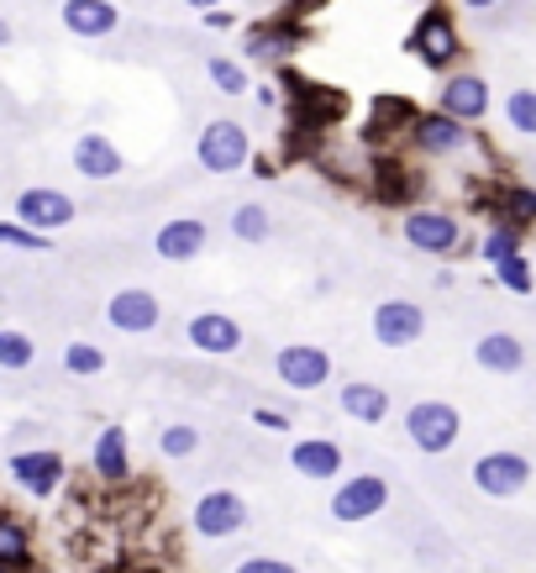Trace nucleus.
Here are the masks:
<instances>
[{
  "label": "nucleus",
  "instance_id": "f257e3e1",
  "mask_svg": "<svg viewBox=\"0 0 536 573\" xmlns=\"http://www.w3.org/2000/svg\"><path fill=\"white\" fill-rule=\"evenodd\" d=\"M253 132L232 117H216L200 126V137H195V163H200V174H216V180H227V174H242L247 163H253Z\"/></svg>",
  "mask_w": 536,
  "mask_h": 573
},
{
  "label": "nucleus",
  "instance_id": "f03ea898",
  "mask_svg": "<svg viewBox=\"0 0 536 573\" xmlns=\"http://www.w3.org/2000/svg\"><path fill=\"white\" fill-rule=\"evenodd\" d=\"M5 479L16 484L27 500L48 505V500H59L63 484H69V458L59 448H22V453L5 458Z\"/></svg>",
  "mask_w": 536,
  "mask_h": 573
},
{
  "label": "nucleus",
  "instance_id": "7ed1b4c3",
  "mask_svg": "<svg viewBox=\"0 0 536 573\" xmlns=\"http://www.w3.org/2000/svg\"><path fill=\"white\" fill-rule=\"evenodd\" d=\"M11 221H22V227L42 232V237H59L63 227L80 221V200L69 190H59V184H27V190H16Z\"/></svg>",
  "mask_w": 536,
  "mask_h": 573
},
{
  "label": "nucleus",
  "instance_id": "20e7f679",
  "mask_svg": "<svg viewBox=\"0 0 536 573\" xmlns=\"http://www.w3.org/2000/svg\"><path fill=\"white\" fill-rule=\"evenodd\" d=\"M305 48V22L290 16H264V22H247L242 27V59L264 63V69H284Z\"/></svg>",
  "mask_w": 536,
  "mask_h": 573
},
{
  "label": "nucleus",
  "instance_id": "39448f33",
  "mask_svg": "<svg viewBox=\"0 0 536 573\" xmlns=\"http://www.w3.org/2000/svg\"><path fill=\"white\" fill-rule=\"evenodd\" d=\"M405 48H411L426 69H452V63L463 59V32L452 22V11L426 5L416 16V27H411V37H405Z\"/></svg>",
  "mask_w": 536,
  "mask_h": 573
},
{
  "label": "nucleus",
  "instance_id": "423d86ee",
  "mask_svg": "<svg viewBox=\"0 0 536 573\" xmlns=\"http://www.w3.org/2000/svg\"><path fill=\"white\" fill-rule=\"evenodd\" d=\"M405 437L416 442V453H452L458 448V437H463V416H458V405H447V400H416L411 411H405Z\"/></svg>",
  "mask_w": 536,
  "mask_h": 573
},
{
  "label": "nucleus",
  "instance_id": "0eeeda50",
  "mask_svg": "<svg viewBox=\"0 0 536 573\" xmlns=\"http://www.w3.org/2000/svg\"><path fill=\"white\" fill-rule=\"evenodd\" d=\"M190 526H195V537H206V542H227V537H237L253 526V511H247V500H242L237 489H206L195 505H190Z\"/></svg>",
  "mask_w": 536,
  "mask_h": 573
},
{
  "label": "nucleus",
  "instance_id": "6e6552de",
  "mask_svg": "<svg viewBox=\"0 0 536 573\" xmlns=\"http://www.w3.org/2000/svg\"><path fill=\"white\" fill-rule=\"evenodd\" d=\"M400 237L411 242L416 253H431V258H447L463 247V221L442 206H411L405 221H400Z\"/></svg>",
  "mask_w": 536,
  "mask_h": 573
},
{
  "label": "nucleus",
  "instance_id": "1a4fd4ad",
  "mask_svg": "<svg viewBox=\"0 0 536 573\" xmlns=\"http://www.w3.org/2000/svg\"><path fill=\"white\" fill-rule=\"evenodd\" d=\"M385 505H389L385 474H353V479H337V489H331V521H342V526H363V521L385 515Z\"/></svg>",
  "mask_w": 536,
  "mask_h": 573
},
{
  "label": "nucleus",
  "instance_id": "9d476101",
  "mask_svg": "<svg viewBox=\"0 0 536 573\" xmlns=\"http://www.w3.org/2000/svg\"><path fill=\"white\" fill-rule=\"evenodd\" d=\"M273 374H279V385H290L295 394H316L331 385V353L316 348V342H284L273 353Z\"/></svg>",
  "mask_w": 536,
  "mask_h": 573
},
{
  "label": "nucleus",
  "instance_id": "9b49d317",
  "mask_svg": "<svg viewBox=\"0 0 536 573\" xmlns=\"http://www.w3.org/2000/svg\"><path fill=\"white\" fill-rule=\"evenodd\" d=\"M106 327L121 337H148L163 327V301L143 290V284H121L117 295L106 301Z\"/></svg>",
  "mask_w": 536,
  "mask_h": 573
},
{
  "label": "nucleus",
  "instance_id": "f8f14e48",
  "mask_svg": "<svg viewBox=\"0 0 536 573\" xmlns=\"http://www.w3.org/2000/svg\"><path fill=\"white\" fill-rule=\"evenodd\" d=\"M59 27L80 42H111L126 27V11L117 0H59Z\"/></svg>",
  "mask_w": 536,
  "mask_h": 573
},
{
  "label": "nucleus",
  "instance_id": "ddd939ff",
  "mask_svg": "<svg viewBox=\"0 0 536 573\" xmlns=\"http://www.w3.org/2000/svg\"><path fill=\"white\" fill-rule=\"evenodd\" d=\"M89 474L100 489H126L132 484V437L121 422H106L89 442Z\"/></svg>",
  "mask_w": 536,
  "mask_h": 573
},
{
  "label": "nucleus",
  "instance_id": "4468645a",
  "mask_svg": "<svg viewBox=\"0 0 536 573\" xmlns=\"http://www.w3.org/2000/svg\"><path fill=\"white\" fill-rule=\"evenodd\" d=\"M184 337H190V348L200 358H237L242 342H247V332H242V321L232 310H195L184 321Z\"/></svg>",
  "mask_w": 536,
  "mask_h": 573
},
{
  "label": "nucleus",
  "instance_id": "2eb2a0df",
  "mask_svg": "<svg viewBox=\"0 0 536 573\" xmlns=\"http://www.w3.org/2000/svg\"><path fill=\"white\" fill-rule=\"evenodd\" d=\"M69 163H74L80 180H89V184H111L126 174V153H121V143L106 137V132H80L74 148H69Z\"/></svg>",
  "mask_w": 536,
  "mask_h": 573
},
{
  "label": "nucleus",
  "instance_id": "dca6fc26",
  "mask_svg": "<svg viewBox=\"0 0 536 573\" xmlns=\"http://www.w3.org/2000/svg\"><path fill=\"white\" fill-rule=\"evenodd\" d=\"M421 332H426V310L416 301H379L374 305V342L389 348V353H400V348H416Z\"/></svg>",
  "mask_w": 536,
  "mask_h": 573
},
{
  "label": "nucleus",
  "instance_id": "f3484780",
  "mask_svg": "<svg viewBox=\"0 0 536 573\" xmlns=\"http://www.w3.org/2000/svg\"><path fill=\"white\" fill-rule=\"evenodd\" d=\"M206 247H210V227L200 216H169V221L153 232V253H158L163 264H195Z\"/></svg>",
  "mask_w": 536,
  "mask_h": 573
},
{
  "label": "nucleus",
  "instance_id": "a211bd4d",
  "mask_svg": "<svg viewBox=\"0 0 536 573\" xmlns=\"http://www.w3.org/2000/svg\"><path fill=\"white\" fill-rule=\"evenodd\" d=\"M437 111L452 117L458 126L484 121L489 117V85H484V74H447L442 90H437Z\"/></svg>",
  "mask_w": 536,
  "mask_h": 573
},
{
  "label": "nucleus",
  "instance_id": "6ab92c4d",
  "mask_svg": "<svg viewBox=\"0 0 536 573\" xmlns=\"http://www.w3.org/2000/svg\"><path fill=\"white\" fill-rule=\"evenodd\" d=\"M532 484V463L521 453H484L474 463V489L489 495V500H510Z\"/></svg>",
  "mask_w": 536,
  "mask_h": 573
},
{
  "label": "nucleus",
  "instance_id": "aec40b11",
  "mask_svg": "<svg viewBox=\"0 0 536 573\" xmlns=\"http://www.w3.org/2000/svg\"><path fill=\"white\" fill-rule=\"evenodd\" d=\"M411 148L426 153V158H458V153L468 148L474 137H468V126H458L452 117H442V111H421L416 121H411Z\"/></svg>",
  "mask_w": 536,
  "mask_h": 573
},
{
  "label": "nucleus",
  "instance_id": "412c9836",
  "mask_svg": "<svg viewBox=\"0 0 536 573\" xmlns=\"http://www.w3.org/2000/svg\"><path fill=\"white\" fill-rule=\"evenodd\" d=\"M342 463H348V458H342V442H337V437H295V442H290V468L310 484L342 479Z\"/></svg>",
  "mask_w": 536,
  "mask_h": 573
},
{
  "label": "nucleus",
  "instance_id": "4be33fe9",
  "mask_svg": "<svg viewBox=\"0 0 536 573\" xmlns=\"http://www.w3.org/2000/svg\"><path fill=\"white\" fill-rule=\"evenodd\" d=\"M421 111L405 100V95H379L374 100V111H368V132H363V143L379 153V148H389L400 132H411V121H416Z\"/></svg>",
  "mask_w": 536,
  "mask_h": 573
},
{
  "label": "nucleus",
  "instance_id": "5701e85b",
  "mask_svg": "<svg viewBox=\"0 0 536 573\" xmlns=\"http://www.w3.org/2000/svg\"><path fill=\"white\" fill-rule=\"evenodd\" d=\"M0 569L5 573H37V537L16 511H0Z\"/></svg>",
  "mask_w": 536,
  "mask_h": 573
},
{
  "label": "nucleus",
  "instance_id": "b1692460",
  "mask_svg": "<svg viewBox=\"0 0 536 573\" xmlns=\"http://www.w3.org/2000/svg\"><path fill=\"white\" fill-rule=\"evenodd\" d=\"M337 405H342V416L357 426H379L389 416V390L385 385H374V379H348L342 390H337Z\"/></svg>",
  "mask_w": 536,
  "mask_h": 573
},
{
  "label": "nucleus",
  "instance_id": "393cba45",
  "mask_svg": "<svg viewBox=\"0 0 536 573\" xmlns=\"http://www.w3.org/2000/svg\"><path fill=\"white\" fill-rule=\"evenodd\" d=\"M474 363L484 374H521L526 368V348H521V337L510 332H484L474 342Z\"/></svg>",
  "mask_w": 536,
  "mask_h": 573
},
{
  "label": "nucleus",
  "instance_id": "a878e982",
  "mask_svg": "<svg viewBox=\"0 0 536 573\" xmlns=\"http://www.w3.org/2000/svg\"><path fill=\"white\" fill-rule=\"evenodd\" d=\"M200 69H206L210 90L227 95V100H242V95L253 90V80H247V63L232 59V53H200Z\"/></svg>",
  "mask_w": 536,
  "mask_h": 573
},
{
  "label": "nucleus",
  "instance_id": "bb28decb",
  "mask_svg": "<svg viewBox=\"0 0 536 573\" xmlns=\"http://www.w3.org/2000/svg\"><path fill=\"white\" fill-rule=\"evenodd\" d=\"M153 448H158V458L184 463V458H195L200 448H206V431H200L195 422H163L158 426V437H153Z\"/></svg>",
  "mask_w": 536,
  "mask_h": 573
},
{
  "label": "nucleus",
  "instance_id": "cd10ccee",
  "mask_svg": "<svg viewBox=\"0 0 536 573\" xmlns=\"http://www.w3.org/2000/svg\"><path fill=\"white\" fill-rule=\"evenodd\" d=\"M227 227H232V237H237V242L258 247V242L273 237V211H268L264 200H242V206H232Z\"/></svg>",
  "mask_w": 536,
  "mask_h": 573
},
{
  "label": "nucleus",
  "instance_id": "c85d7f7f",
  "mask_svg": "<svg viewBox=\"0 0 536 573\" xmlns=\"http://www.w3.org/2000/svg\"><path fill=\"white\" fill-rule=\"evenodd\" d=\"M63 374H69V379H100V374H106V348H100V342H85V337H74V342H69V348H63Z\"/></svg>",
  "mask_w": 536,
  "mask_h": 573
},
{
  "label": "nucleus",
  "instance_id": "c756f323",
  "mask_svg": "<svg viewBox=\"0 0 536 573\" xmlns=\"http://www.w3.org/2000/svg\"><path fill=\"white\" fill-rule=\"evenodd\" d=\"M37 363V337L22 327H0V374H27Z\"/></svg>",
  "mask_w": 536,
  "mask_h": 573
},
{
  "label": "nucleus",
  "instance_id": "7c9ffc66",
  "mask_svg": "<svg viewBox=\"0 0 536 573\" xmlns=\"http://www.w3.org/2000/svg\"><path fill=\"white\" fill-rule=\"evenodd\" d=\"M0 247H5V253H32V258H48V253H53V237L32 232V227L11 221V216H0Z\"/></svg>",
  "mask_w": 536,
  "mask_h": 573
},
{
  "label": "nucleus",
  "instance_id": "2f4dec72",
  "mask_svg": "<svg viewBox=\"0 0 536 573\" xmlns=\"http://www.w3.org/2000/svg\"><path fill=\"white\" fill-rule=\"evenodd\" d=\"M500 221L515 227V232H526V227L536 221V190H526V184H505V190H500Z\"/></svg>",
  "mask_w": 536,
  "mask_h": 573
},
{
  "label": "nucleus",
  "instance_id": "473e14b6",
  "mask_svg": "<svg viewBox=\"0 0 536 573\" xmlns=\"http://www.w3.org/2000/svg\"><path fill=\"white\" fill-rule=\"evenodd\" d=\"M478 253H484V264H505L510 253H521V232L505 227V221H495V227H489V237L478 242Z\"/></svg>",
  "mask_w": 536,
  "mask_h": 573
},
{
  "label": "nucleus",
  "instance_id": "72a5a7b5",
  "mask_svg": "<svg viewBox=\"0 0 536 573\" xmlns=\"http://www.w3.org/2000/svg\"><path fill=\"white\" fill-rule=\"evenodd\" d=\"M505 121L521 137H536V90H515L505 100Z\"/></svg>",
  "mask_w": 536,
  "mask_h": 573
},
{
  "label": "nucleus",
  "instance_id": "f704fd0d",
  "mask_svg": "<svg viewBox=\"0 0 536 573\" xmlns=\"http://www.w3.org/2000/svg\"><path fill=\"white\" fill-rule=\"evenodd\" d=\"M495 279L505 284L510 295H532V264H526L521 253H510L505 264H495Z\"/></svg>",
  "mask_w": 536,
  "mask_h": 573
},
{
  "label": "nucleus",
  "instance_id": "c9c22d12",
  "mask_svg": "<svg viewBox=\"0 0 536 573\" xmlns=\"http://www.w3.org/2000/svg\"><path fill=\"white\" fill-rule=\"evenodd\" d=\"M232 573H300L290 558H273V552H253V558H237Z\"/></svg>",
  "mask_w": 536,
  "mask_h": 573
},
{
  "label": "nucleus",
  "instance_id": "e433bc0d",
  "mask_svg": "<svg viewBox=\"0 0 536 573\" xmlns=\"http://www.w3.org/2000/svg\"><path fill=\"white\" fill-rule=\"evenodd\" d=\"M247 422L258 426V431H279V437H290V411H273V405H247Z\"/></svg>",
  "mask_w": 536,
  "mask_h": 573
},
{
  "label": "nucleus",
  "instance_id": "4c0bfd02",
  "mask_svg": "<svg viewBox=\"0 0 536 573\" xmlns=\"http://www.w3.org/2000/svg\"><path fill=\"white\" fill-rule=\"evenodd\" d=\"M200 27H210V32H232V27H237V11H232V5H221V11H206V16H200Z\"/></svg>",
  "mask_w": 536,
  "mask_h": 573
},
{
  "label": "nucleus",
  "instance_id": "58836bf2",
  "mask_svg": "<svg viewBox=\"0 0 536 573\" xmlns=\"http://www.w3.org/2000/svg\"><path fill=\"white\" fill-rule=\"evenodd\" d=\"M16 42V27H11V11H0V53Z\"/></svg>",
  "mask_w": 536,
  "mask_h": 573
},
{
  "label": "nucleus",
  "instance_id": "ea45409f",
  "mask_svg": "<svg viewBox=\"0 0 536 573\" xmlns=\"http://www.w3.org/2000/svg\"><path fill=\"white\" fill-rule=\"evenodd\" d=\"M184 5H190V11H200V16H206V11H221V5H227V0H184Z\"/></svg>",
  "mask_w": 536,
  "mask_h": 573
},
{
  "label": "nucleus",
  "instance_id": "a19ab883",
  "mask_svg": "<svg viewBox=\"0 0 536 573\" xmlns=\"http://www.w3.org/2000/svg\"><path fill=\"white\" fill-rule=\"evenodd\" d=\"M463 5H468V11H495L500 0H463Z\"/></svg>",
  "mask_w": 536,
  "mask_h": 573
},
{
  "label": "nucleus",
  "instance_id": "79ce46f5",
  "mask_svg": "<svg viewBox=\"0 0 536 573\" xmlns=\"http://www.w3.org/2000/svg\"><path fill=\"white\" fill-rule=\"evenodd\" d=\"M106 573H126V569H121V563H111V569H106Z\"/></svg>",
  "mask_w": 536,
  "mask_h": 573
},
{
  "label": "nucleus",
  "instance_id": "37998d69",
  "mask_svg": "<svg viewBox=\"0 0 536 573\" xmlns=\"http://www.w3.org/2000/svg\"><path fill=\"white\" fill-rule=\"evenodd\" d=\"M0 442H5V437H0Z\"/></svg>",
  "mask_w": 536,
  "mask_h": 573
},
{
  "label": "nucleus",
  "instance_id": "c03bdc74",
  "mask_svg": "<svg viewBox=\"0 0 536 573\" xmlns=\"http://www.w3.org/2000/svg\"><path fill=\"white\" fill-rule=\"evenodd\" d=\"M0 573H5V569H0Z\"/></svg>",
  "mask_w": 536,
  "mask_h": 573
}]
</instances>
